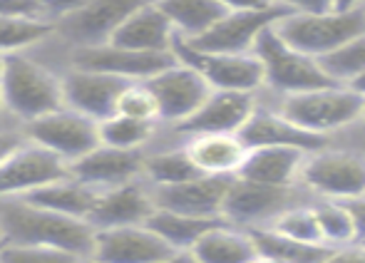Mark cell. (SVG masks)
I'll return each mask as SVG.
<instances>
[{
    "mask_svg": "<svg viewBox=\"0 0 365 263\" xmlns=\"http://www.w3.org/2000/svg\"><path fill=\"white\" fill-rule=\"evenodd\" d=\"M259 95L293 125L318 137H328L331 142L356 127L365 115V97L348 85H328L289 97H274L264 90Z\"/></svg>",
    "mask_w": 365,
    "mask_h": 263,
    "instance_id": "obj_3",
    "label": "cell"
},
{
    "mask_svg": "<svg viewBox=\"0 0 365 263\" xmlns=\"http://www.w3.org/2000/svg\"><path fill=\"white\" fill-rule=\"evenodd\" d=\"M308 154L311 152H303L296 147L249 149V157H246L239 177L269 184V187H296V184H301V172Z\"/></svg>",
    "mask_w": 365,
    "mask_h": 263,
    "instance_id": "obj_24",
    "label": "cell"
},
{
    "mask_svg": "<svg viewBox=\"0 0 365 263\" xmlns=\"http://www.w3.org/2000/svg\"><path fill=\"white\" fill-rule=\"evenodd\" d=\"M323 70L328 72L336 85H351L365 72V35L346 43L341 50L331 53L328 58L321 60Z\"/></svg>",
    "mask_w": 365,
    "mask_h": 263,
    "instance_id": "obj_35",
    "label": "cell"
},
{
    "mask_svg": "<svg viewBox=\"0 0 365 263\" xmlns=\"http://www.w3.org/2000/svg\"><path fill=\"white\" fill-rule=\"evenodd\" d=\"M70 164L40 144L25 139L3 164H0V199L30 197L38 189L68 177Z\"/></svg>",
    "mask_w": 365,
    "mask_h": 263,
    "instance_id": "obj_12",
    "label": "cell"
},
{
    "mask_svg": "<svg viewBox=\"0 0 365 263\" xmlns=\"http://www.w3.org/2000/svg\"><path fill=\"white\" fill-rule=\"evenodd\" d=\"M5 115V110H3V97H0V117Z\"/></svg>",
    "mask_w": 365,
    "mask_h": 263,
    "instance_id": "obj_53",
    "label": "cell"
},
{
    "mask_svg": "<svg viewBox=\"0 0 365 263\" xmlns=\"http://www.w3.org/2000/svg\"><path fill=\"white\" fill-rule=\"evenodd\" d=\"M311 201H316V197L303 184L269 187V184L234 177L229 194H226L224 221L249 231L266 229V226H274L293 206L311 204Z\"/></svg>",
    "mask_w": 365,
    "mask_h": 263,
    "instance_id": "obj_7",
    "label": "cell"
},
{
    "mask_svg": "<svg viewBox=\"0 0 365 263\" xmlns=\"http://www.w3.org/2000/svg\"><path fill=\"white\" fill-rule=\"evenodd\" d=\"M254 263H286V261H281V259H271V256H259Z\"/></svg>",
    "mask_w": 365,
    "mask_h": 263,
    "instance_id": "obj_49",
    "label": "cell"
},
{
    "mask_svg": "<svg viewBox=\"0 0 365 263\" xmlns=\"http://www.w3.org/2000/svg\"><path fill=\"white\" fill-rule=\"evenodd\" d=\"M226 10H241V13H254V10H271L276 8V0H219Z\"/></svg>",
    "mask_w": 365,
    "mask_h": 263,
    "instance_id": "obj_43",
    "label": "cell"
},
{
    "mask_svg": "<svg viewBox=\"0 0 365 263\" xmlns=\"http://www.w3.org/2000/svg\"><path fill=\"white\" fill-rule=\"evenodd\" d=\"M289 10L284 5H276L271 10H254V13H241L229 10L224 18L194 40H187L192 48L202 53H226V55H249L256 50V43L269 30L279 23Z\"/></svg>",
    "mask_w": 365,
    "mask_h": 263,
    "instance_id": "obj_14",
    "label": "cell"
},
{
    "mask_svg": "<svg viewBox=\"0 0 365 263\" xmlns=\"http://www.w3.org/2000/svg\"><path fill=\"white\" fill-rule=\"evenodd\" d=\"M182 144L194 167L209 177H239L249 157V147L239 134H192Z\"/></svg>",
    "mask_w": 365,
    "mask_h": 263,
    "instance_id": "obj_22",
    "label": "cell"
},
{
    "mask_svg": "<svg viewBox=\"0 0 365 263\" xmlns=\"http://www.w3.org/2000/svg\"><path fill=\"white\" fill-rule=\"evenodd\" d=\"M224 219H202V216H189L177 214V211H164L157 209L154 216L149 219V226L172 246L174 251H192L197 241L202 239L207 231L219 226Z\"/></svg>",
    "mask_w": 365,
    "mask_h": 263,
    "instance_id": "obj_29",
    "label": "cell"
},
{
    "mask_svg": "<svg viewBox=\"0 0 365 263\" xmlns=\"http://www.w3.org/2000/svg\"><path fill=\"white\" fill-rule=\"evenodd\" d=\"M0 67H3V58H0Z\"/></svg>",
    "mask_w": 365,
    "mask_h": 263,
    "instance_id": "obj_54",
    "label": "cell"
},
{
    "mask_svg": "<svg viewBox=\"0 0 365 263\" xmlns=\"http://www.w3.org/2000/svg\"><path fill=\"white\" fill-rule=\"evenodd\" d=\"M239 137L244 139V144L249 149L259 147H296L303 152H318V149L328 147L331 139L318 137L306 130H301L298 125H293L289 117H284L276 110L271 102H266L259 95V107L251 115V120L244 125V130L239 132Z\"/></svg>",
    "mask_w": 365,
    "mask_h": 263,
    "instance_id": "obj_20",
    "label": "cell"
},
{
    "mask_svg": "<svg viewBox=\"0 0 365 263\" xmlns=\"http://www.w3.org/2000/svg\"><path fill=\"white\" fill-rule=\"evenodd\" d=\"M157 263H197V261H194V256L189 254V251H174L172 256H167V259H162Z\"/></svg>",
    "mask_w": 365,
    "mask_h": 263,
    "instance_id": "obj_46",
    "label": "cell"
},
{
    "mask_svg": "<svg viewBox=\"0 0 365 263\" xmlns=\"http://www.w3.org/2000/svg\"><path fill=\"white\" fill-rule=\"evenodd\" d=\"M55 23L48 18H25V15H0V58L28 53L55 35Z\"/></svg>",
    "mask_w": 365,
    "mask_h": 263,
    "instance_id": "obj_31",
    "label": "cell"
},
{
    "mask_svg": "<svg viewBox=\"0 0 365 263\" xmlns=\"http://www.w3.org/2000/svg\"><path fill=\"white\" fill-rule=\"evenodd\" d=\"M0 263H3V261H0Z\"/></svg>",
    "mask_w": 365,
    "mask_h": 263,
    "instance_id": "obj_57",
    "label": "cell"
},
{
    "mask_svg": "<svg viewBox=\"0 0 365 263\" xmlns=\"http://www.w3.org/2000/svg\"><path fill=\"white\" fill-rule=\"evenodd\" d=\"M25 137L30 142L40 144L48 152L58 154L68 164L77 162L80 157L90 154L92 149L100 147V122L90 120L87 115L63 107L58 112L40 117L23 127Z\"/></svg>",
    "mask_w": 365,
    "mask_h": 263,
    "instance_id": "obj_8",
    "label": "cell"
},
{
    "mask_svg": "<svg viewBox=\"0 0 365 263\" xmlns=\"http://www.w3.org/2000/svg\"><path fill=\"white\" fill-rule=\"evenodd\" d=\"M172 254V246L149 224L97 231L92 249V256L105 263H157Z\"/></svg>",
    "mask_w": 365,
    "mask_h": 263,
    "instance_id": "obj_19",
    "label": "cell"
},
{
    "mask_svg": "<svg viewBox=\"0 0 365 263\" xmlns=\"http://www.w3.org/2000/svg\"><path fill=\"white\" fill-rule=\"evenodd\" d=\"M316 214L318 224H321L323 239L333 249H343V246L358 244V229L353 214L343 201L333 199H316Z\"/></svg>",
    "mask_w": 365,
    "mask_h": 263,
    "instance_id": "obj_33",
    "label": "cell"
},
{
    "mask_svg": "<svg viewBox=\"0 0 365 263\" xmlns=\"http://www.w3.org/2000/svg\"><path fill=\"white\" fill-rule=\"evenodd\" d=\"M313 204H316V201L293 206V209L286 211L271 229H276L284 236H291V239H296V241H306V244H326L321 224H318L316 206ZM266 229H269V226H266Z\"/></svg>",
    "mask_w": 365,
    "mask_h": 263,
    "instance_id": "obj_36",
    "label": "cell"
},
{
    "mask_svg": "<svg viewBox=\"0 0 365 263\" xmlns=\"http://www.w3.org/2000/svg\"><path fill=\"white\" fill-rule=\"evenodd\" d=\"M259 244L261 256H271V259H281L286 263H328L333 256V246L328 244H306V241H296L291 236L279 234L276 229H254L251 231Z\"/></svg>",
    "mask_w": 365,
    "mask_h": 263,
    "instance_id": "obj_30",
    "label": "cell"
},
{
    "mask_svg": "<svg viewBox=\"0 0 365 263\" xmlns=\"http://www.w3.org/2000/svg\"><path fill=\"white\" fill-rule=\"evenodd\" d=\"M289 13H328L336 10V0H276Z\"/></svg>",
    "mask_w": 365,
    "mask_h": 263,
    "instance_id": "obj_40",
    "label": "cell"
},
{
    "mask_svg": "<svg viewBox=\"0 0 365 263\" xmlns=\"http://www.w3.org/2000/svg\"><path fill=\"white\" fill-rule=\"evenodd\" d=\"M162 125L132 120L125 115H112L100 122V142L117 149H149Z\"/></svg>",
    "mask_w": 365,
    "mask_h": 263,
    "instance_id": "obj_32",
    "label": "cell"
},
{
    "mask_svg": "<svg viewBox=\"0 0 365 263\" xmlns=\"http://www.w3.org/2000/svg\"><path fill=\"white\" fill-rule=\"evenodd\" d=\"M177 63L179 58L174 55V50L172 53H140V50H127L112 43L95 45V48H73V58H70L73 67L107 72L125 82H149Z\"/></svg>",
    "mask_w": 365,
    "mask_h": 263,
    "instance_id": "obj_13",
    "label": "cell"
},
{
    "mask_svg": "<svg viewBox=\"0 0 365 263\" xmlns=\"http://www.w3.org/2000/svg\"><path fill=\"white\" fill-rule=\"evenodd\" d=\"M189 254L197 263H254L261 251L249 229L221 221L197 241Z\"/></svg>",
    "mask_w": 365,
    "mask_h": 263,
    "instance_id": "obj_25",
    "label": "cell"
},
{
    "mask_svg": "<svg viewBox=\"0 0 365 263\" xmlns=\"http://www.w3.org/2000/svg\"><path fill=\"white\" fill-rule=\"evenodd\" d=\"M77 263H105V261H100V259H95V256H85V259H80Z\"/></svg>",
    "mask_w": 365,
    "mask_h": 263,
    "instance_id": "obj_50",
    "label": "cell"
},
{
    "mask_svg": "<svg viewBox=\"0 0 365 263\" xmlns=\"http://www.w3.org/2000/svg\"><path fill=\"white\" fill-rule=\"evenodd\" d=\"M358 244H365V241H358Z\"/></svg>",
    "mask_w": 365,
    "mask_h": 263,
    "instance_id": "obj_56",
    "label": "cell"
},
{
    "mask_svg": "<svg viewBox=\"0 0 365 263\" xmlns=\"http://www.w3.org/2000/svg\"><path fill=\"white\" fill-rule=\"evenodd\" d=\"M343 204H346L353 214V221H356V229H358V241H365V197L343 201Z\"/></svg>",
    "mask_w": 365,
    "mask_h": 263,
    "instance_id": "obj_44",
    "label": "cell"
},
{
    "mask_svg": "<svg viewBox=\"0 0 365 263\" xmlns=\"http://www.w3.org/2000/svg\"><path fill=\"white\" fill-rule=\"evenodd\" d=\"M115 115H125L132 120L152 122V125H162V110H159V100L149 82H127L125 90L117 97V110Z\"/></svg>",
    "mask_w": 365,
    "mask_h": 263,
    "instance_id": "obj_34",
    "label": "cell"
},
{
    "mask_svg": "<svg viewBox=\"0 0 365 263\" xmlns=\"http://www.w3.org/2000/svg\"><path fill=\"white\" fill-rule=\"evenodd\" d=\"M231 182L234 177L202 174L172 187H154V201H157V209L164 211L202 216V219H224V204Z\"/></svg>",
    "mask_w": 365,
    "mask_h": 263,
    "instance_id": "obj_18",
    "label": "cell"
},
{
    "mask_svg": "<svg viewBox=\"0 0 365 263\" xmlns=\"http://www.w3.org/2000/svg\"><path fill=\"white\" fill-rule=\"evenodd\" d=\"M5 244V234H3V226H0V246Z\"/></svg>",
    "mask_w": 365,
    "mask_h": 263,
    "instance_id": "obj_51",
    "label": "cell"
},
{
    "mask_svg": "<svg viewBox=\"0 0 365 263\" xmlns=\"http://www.w3.org/2000/svg\"><path fill=\"white\" fill-rule=\"evenodd\" d=\"M159 8L172 20L177 38L194 40L212 30L229 10L219 0H159Z\"/></svg>",
    "mask_w": 365,
    "mask_h": 263,
    "instance_id": "obj_28",
    "label": "cell"
},
{
    "mask_svg": "<svg viewBox=\"0 0 365 263\" xmlns=\"http://www.w3.org/2000/svg\"><path fill=\"white\" fill-rule=\"evenodd\" d=\"M254 53L264 65V92L274 97H289L298 95V92L336 85L323 70L321 60L291 48L279 35L276 25L264 30Z\"/></svg>",
    "mask_w": 365,
    "mask_h": 263,
    "instance_id": "obj_5",
    "label": "cell"
},
{
    "mask_svg": "<svg viewBox=\"0 0 365 263\" xmlns=\"http://www.w3.org/2000/svg\"><path fill=\"white\" fill-rule=\"evenodd\" d=\"M363 10H365V0H363Z\"/></svg>",
    "mask_w": 365,
    "mask_h": 263,
    "instance_id": "obj_55",
    "label": "cell"
},
{
    "mask_svg": "<svg viewBox=\"0 0 365 263\" xmlns=\"http://www.w3.org/2000/svg\"><path fill=\"white\" fill-rule=\"evenodd\" d=\"M0 15L45 18V8H43V0H0Z\"/></svg>",
    "mask_w": 365,
    "mask_h": 263,
    "instance_id": "obj_38",
    "label": "cell"
},
{
    "mask_svg": "<svg viewBox=\"0 0 365 263\" xmlns=\"http://www.w3.org/2000/svg\"><path fill=\"white\" fill-rule=\"evenodd\" d=\"M90 0H43V8H45V18L58 23V20L68 18L73 15L75 10H80L82 5H87Z\"/></svg>",
    "mask_w": 365,
    "mask_h": 263,
    "instance_id": "obj_39",
    "label": "cell"
},
{
    "mask_svg": "<svg viewBox=\"0 0 365 263\" xmlns=\"http://www.w3.org/2000/svg\"><path fill=\"white\" fill-rule=\"evenodd\" d=\"M328 263H365V244H351L336 249Z\"/></svg>",
    "mask_w": 365,
    "mask_h": 263,
    "instance_id": "obj_42",
    "label": "cell"
},
{
    "mask_svg": "<svg viewBox=\"0 0 365 263\" xmlns=\"http://www.w3.org/2000/svg\"><path fill=\"white\" fill-rule=\"evenodd\" d=\"M259 107V92L212 90L202 107L177 127H164L162 134L169 142H182L192 134H239Z\"/></svg>",
    "mask_w": 365,
    "mask_h": 263,
    "instance_id": "obj_10",
    "label": "cell"
},
{
    "mask_svg": "<svg viewBox=\"0 0 365 263\" xmlns=\"http://www.w3.org/2000/svg\"><path fill=\"white\" fill-rule=\"evenodd\" d=\"M363 0H336V10H353V8H361Z\"/></svg>",
    "mask_w": 365,
    "mask_h": 263,
    "instance_id": "obj_47",
    "label": "cell"
},
{
    "mask_svg": "<svg viewBox=\"0 0 365 263\" xmlns=\"http://www.w3.org/2000/svg\"><path fill=\"white\" fill-rule=\"evenodd\" d=\"M157 211L154 187L145 177L135 182L120 184V187L100 189L95 209L90 214V224L97 231L102 229H122V226H142Z\"/></svg>",
    "mask_w": 365,
    "mask_h": 263,
    "instance_id": "obj_16",
    "label": "cell"
},
{
    "mask_svg": "<svg viewBox=\"0 0 365 263\" xmlns=\"http://www.w3.org/2000/svg\"><path fill=\"white\" fill-rule=\"evenodd\" d=\"M174 40H177V30L167 18V13L159 8V0H154L142 10H137L117 30L110 43L127 50H140V53H172Z\"/></svg>",
    "mask_w": 365,
    "mask_h": 263,
    "instance_id": "obj_23",
    "label": "cell"
},
{
    "mask_svg": "<svg viewBox=\"0 0 365 263\" xmlns=\"http://www.w3.org/2000/svg\"><path fill=\"white\" fill-rule=\"evenodd\" d=\"M149 87L159 100L164 127H177L187 122L212 95V85L204 80L202 72L184 63L172 65L162 75L152 77Z\"/></svg>",
    "mask_w": 365,
    "mask_h": 263,
    "instance_id": "obj_15",
    "label": "cell"
},
{
    "mask_svg": "<svg viewBox=\"0 0 365 263\" xmlns=\"http://www.w3.org/2000/svg\"><path fill=\"white\" fill-rule=\"evenodd\" d=\"M279 35L311 58H328L346 43L365 35V10H328V13H286L276 23Z\"/></svg>",
    "mask_w": 365,
    "mask_h": 263,
    "instance_id": "obj_4",
    "label": "cell"
},
{
    "mask_svg": "<svg viewBox=\"0 0 365 263\" xmlns=\"http://www.w3.org/2000/svg\"><path fill=\"white\" fill-rule=\"evenodd\" d=\"M301 184L316 199L351 201L365 197V152L331 142L306 157Z\"/></svg>",
    "mask_w": 365,
    "mask_h": 263,
    "instance_id": "obj_6",
    "label": "cell"
},
{
    "mask_svg": "<svg viewBox=\"0 0 365 263\" xmlns=\"http://www.w3.org/2000/svg\"><path fill=\"white\" fill-rule=\"evenodd\" d=\"M147 149H117L100 144L70 164V174L95 189H110L145 177Z\"/></svg>",
    "mask_w": 365,
    "mask_h": 263,
    "instance_id": "obj_21",
    "label": "cell"
},
{
    "mask_svg": "<svg viewBox=\"0 0 365 263\" xmlns=\"http://www.w3.org/2000/svg\"><path fill=\"white\" fill-rule=\"evenodd\" d=\"M0 261L3 263H77L80 256L63 249H50V246L3 244L0 246Z\"/></svg>",
    "mask_w": 365,
    "mask_h": 263,
    "instance_id": "obj_37",
    "label": "cell"
},
{
    "mask_svg": "<svg viewBox=\"0 0 365 263\" xmlns=\"http://www.w3.org/2000/svg\"><path fill=\"white\" fill-rule=\"evenodd\" d=\"M356 127H361V130H365V115H363V120L361 122H358V125Z\"/></svg>",
    "mask_w": 365,
    "mask_h": 263,
    "instance_id": "obj_52",
    "label": "cell"
},
{
    "mask_svg": "<svg viewBox=\"0 0 365 263\" xmlns=\"http://www.w3.org/2000/svg\"><path fill=\"white\" fill-rule=\"evenodd\" d=\"M0 97L5 115L25 127L65 107L63 75H55L28 53L5 55L0 67Z\"/></svg>",
    "mask_w": 365,
    "mask_h": 263,
    "instance_id": "obj_2",
    "label": "cell"
},
{
    "mask_svg": "<svg viewBox=\"0 0 365 263\" xmlns=\"http://www.w3.org/2000/svg\"><path fill=\"white\" fill-rule=\"evenodd\" d=\"M174 55L179 63L202 72L212 90H234V92H261L264 90V65L249 55H226V53H202L192 48L187 40H174Z\"/></svg>",
    "mask_w": 365,
    "mask_h": 263,
    "instance_id": "obj_11",
    "label": "cell"
},
{
    "mask_svg": "<svg viewBox=\"0 0 365 263\" xmlns=\"http://www.w3.org/2000/svg\"><path fill=\"white\" fill-rule=\"evenodd\" d=\"M0 226L5 244L50 246L70 251L80 259L92 256L97 239V229L90 221L58 214L23 197L0 199Z\"/></svg>",
    "mask_w": 365,
    "mask_h": 263,
    "instance_id": "obj_1",
    "label": "cell"
},
{
    "mask_svg": "<svg viewBox=\"0 0 365 263\" xmlns=\"http://www.w3.org/2000/svg\"><path fill=\"white\" fill-rule=\"evenodd\" d=\"M194 177H202V172L194 167L182 142L154 139L145 154V179L152 187H172Z\"/></svg>",
    "mask_w": 365,
    "mask_h": 263,
    "instance_id": "obj_26",
    "label": "cell"
},
{
    "mask_svg": "<svg viewBox=\"0 0 365 263\" xmlns=\"http://www.w3.org/2000/svg\"><path fill=\"white\" fill-rule=\"evenodd\" d=\"M25 139H28L25 137V132L13 130V127H0V164H3L5 159H8L10 154H13L15 149L25 142Z\"/></svg>",
    "mask_w": 365,
    "mask_h": 263,
    "instance_id": "obj_41",
    "label": "cell"
},
{
    "mask_svg": "<svg viewBox=\"0 0 365 263\" xmlns=\"http://www.w3.org/2000/svg\"><path fill=\"white\" fill-rule=\"evenodd\" d=\"M154 0H90L75 10L73 15L58 20L55 30L65 43L73 48H95V45H107L115 33L145 5Z\"/></svg>",
    "mask_w": 365,
    "mask_h": 263,
    "instance_id": "obj_9",
    "label": "cell"
},
{
    "mask_svg": "<svg viewBox=\"0 0 365 263\" xmlns=\"http://www.w3.org/2000/svg\"><path fill=\"white\" fill-rule=\"evenodd\" d=\"M333 142L348 144V147H356V149H361V152H365V130H361V127H351L348 132L338 134Z\"/></svg>",
    "mask_w": 365,
    "mask_h": 263,
    "instance_id": "obj_45",
    "label": "cell"
},
{
    "mask_svg": "<svg viewBox=\"0 0 365 263\" xmlns=\"http://www.w3.org/2000/svg\"><path fill=\"white\" fill-rule=\"evenodd\" d=\"M348 87H353V90H356V92H361V95L365 97V72H363L361 77H358L356 82H351V85H348Z\"/></svg>",
    "mask_w": 365,
    "mask_h": 263,
    "instance_id": "obj_48",
    "label": "cell"
},
{
    "mask_svg": "<svg viewBox=\"0 0 365 263\" xmlns=\"http://www.w3.org/2000/svg\"><path fill=\"white\" fill-rule=\"evenodd\" d=\"M97 194H100V189L90 187V184L75 179L73 174H68V177L58 179V182L48 184V187L38 189V192H33L30 197H23V199H30L33 204L53 209V211H58V214L90 221Z\"/></svg>",
    "mask_w": 365,
    "mask_h": 263,
    "instance_id": "obj_27",
    "label": "cell"
},
{
    "mask_svg": "<svg viewBox=\"0 0 365 263\" xmlns=\"http://www.w3.org/2000/svg\"><path fill=\"white\" fill-rule=\"evenodd\" d=\"M125 85L127 82L115 75L70 65L63 72L65 107L80 112V115H87L95 122H105L107 117L115 115L117 97L125 90Z\"/></svg>",
    "mask_w": 365,
    "mask_h": 263,
    "instance_id": "obj_17",
    "label": "cell"
}]
</instances>
